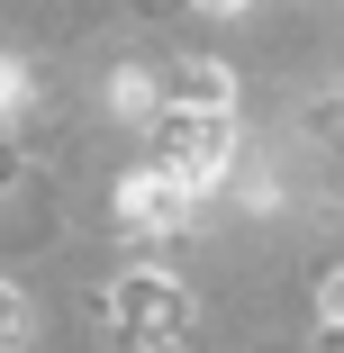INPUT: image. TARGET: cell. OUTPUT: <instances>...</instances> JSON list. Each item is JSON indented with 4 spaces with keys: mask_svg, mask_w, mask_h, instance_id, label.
Wrapping results in <instances>:
<instances>
[{
    "mask_svg": "<svg viewBox=\"0 0 344 353\" xmlns=\"http://www.w3.org/2000/svg\"><path fill=\"white\" fill-rule=\"evenodd\" d=\"M109 317H118V335H127L136 353H172L181 326H190V290L163 281V272H127L118 290H109Z\"/></svg>",
    "mask_w": 344,
    "mask_h": 353,
    "instance_id": "6da1fadb",
    "label": "cell"
},
{
    "mask_svg": "<svg viewBox=\"0 0 344 353\" xmlns=\"http://www.w3.org/2000/svg\"><path fill=\"white\" fill-rule=\"evenodd\" d=\"M154 136H163V172H181V181L227 163V109H172Z\"/></svg>",
    "mask_w": 344,
    "mask_h": 353,
    "instance_id": "7a4b0ae2",
    "label": "cell"
},
{
    "mask_svg": "<svg viewBox=\"0 0 344 353\" xmlns=\"http://www.w3.org/2000/svg\"><path fill=\"white\" fill-rule=\"evenodd\" d=\"M118 208H127V227H181L190 218V181L181 172H136Z\"/></svg>",
    "mask_w": 344,
    "mask_h": 353,
    "instance_id": "3957f363",
    "label": "cell"
},
{
    "mask_svg": "<svg viewBox=\"0 0 344 353\" xmlns=\"http://www.w3.org/2000/svg\"><path fill=\"white\" fill-rule=\"evenodd\" d=\"M172 91H181L190 109H227V73H218V63H181V73H172Z\"/></svg>",
    "mask_w": 344,
    "mask_h": 353,
    "instance_id": "277c9868",
    "label": "cell"
},
{
    "mask_svg": "<svg viewBox=\"0 0 344 353\" xmlns=\"http://www.w3.org/2000/svg\"><path fill=\"white\" fill-rule=\"evenodd\" d=\"M19 335H28V299H19V290H10V281H0V353H10V344H19Z\"/></svg>",
    "mask_w": 344,
    "mask_h": 353,
    "instance_id": "5b68a950",
    "label": "cell"
},
{
    "mask_svg": "<svg viewBox=\"0 0 344 353\" xmlns=\"http://www.w3.org/2000/svg\"><path fill=\"white\" fill-rule=\"evenodd\" d=\"M317 308H326V326H344V272L326 281V299H317Z\"/></svg>",
    "mask_w": 344,
    "mask_h": 353,
    "instance_id": "8992f818",
    "label": "cell"
}]
</instances>
